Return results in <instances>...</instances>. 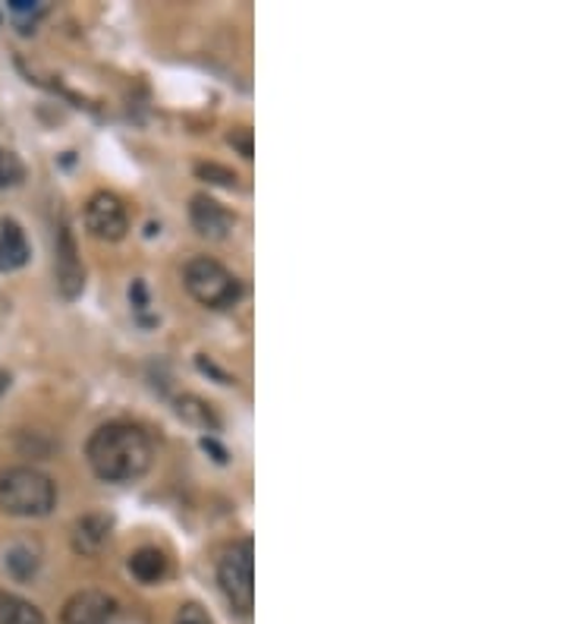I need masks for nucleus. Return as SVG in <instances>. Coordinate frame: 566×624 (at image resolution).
<instances>
[{
	"mask_svg": "<svg viewBox=\"0 0 566 624\" xmlns=\"http://www.w3.org/2000/svg\"><path fill=\"white\" fill-rule=\"evenodd\" d=\"M39 552L35 549H29V546H13L10 552H7V568H10V574L17 578V581H29V578H35V571H39Z\"/></svg>",
	"mask_w": 566,
	"mask_h": 624,
	"instance_id": "ddd939ff",
	"label": "nucleus"
},
{
	"mask_svg": "<svg viewBox=\"0 0 566 624\" xmlns=\"http://www.w3.org/2000/svg\"><path fill=\"white\" fill-rule=\"evenodd\" d=\"M195 173H199V177H205L209 183L227 187V190L236 187V173L227 171V168H221V165H195Z\"/></svg>",
	"mask_w": 566,
	"mask_h": 624,
	"instance_id": "dca6fc26",
	"label": "nucleus"
},
{
	"mask_svg": "<svg viewBox=\"0 0 566 624\" xmlns=\"http://www.w3.org/2000/svg\"><path fill=\"white\" fill-rule=\"evenodd\" d=\"M22 180H25V165H22V158L0 146V190L20 187Z\"/></svg>",
	"mask_w": 566,
	"mask_h": 624,
	"instance_id": "2eb2a0df",
	"label": "nucleus"
},
{
	"mask_svg": "<svg viewBox=\"0 0 566 624\" xmlns=\"http://www.w3.org/2000/svg\"><path fill=\"white\" fill-rule=\"evenodd\" d=\"M183 284L192 294V300H199L209 309H231L243 297V284L233 275L231 268H224L221 262L209 256H195L183 268Z\"/></svg>",
	"mask_w": 566,
	"mask_h": 624,
	"instance_id": "7ed1b4c3",
	"label": "nucleus"
},
{
	"mask_svg": "<svg viewBox=\"0 0 566 624\" xmlns=\"http://www.w3.org/2000/svg\"><path fill=\"white\" fill-rule=\"evenodd\" d=\"M7 388H10V372H3V369H0V398H3V391H7Z\"/></svg>",
	"mask_w": 566,
	"mask_h": 624,
	"instance_id": "6ab92c4d",
	"label": "nucleus"
},
{
	"mask_svg": "<svg viewBox=\"0 0 566 624\" xmlns=\"http://www.w3.org/2000/svg\"><path fill=\"white\" fill-rule=\"evenodd\" d=\"M85 228L92 231V237L117 243L129 231V215L126 205L114 193H95L85 205Z\"/></svg>",
	"mask_w": 566,
	"mask_h": 624,
	"instance_id": "39448f33",
	"label": "nucleus"
},
{
	"mask_svg": "<svg viewBox=\"0 0 566 624\" xmlns=\"http://www.w3.org/2000/svg\"><path fill=\"white\" fill-rule=\"evenodd\" d=\"M180 416H186L189 423H195V426H205V430H217V416H214V410L211 404L205 401H199V398H180Z\"/></svg>",
	"mask_w": 566,
	"mask_h": 624,
	"instance_id": "4468645a",
	"label": "nucleus"
},
{
	"mask_svg": "<svg viewBox=\"0 0 566 624\" xmlns=\"http://www.w3.org/2000/svg\"><path fill=\"white\" fill-rule=\"evenodd\" d=\"M29 256H32V250H29V240H25L20 221L3 218L0 221V272H20Z\"/></svg>",
	"mask_w": 566,
	"mask_h": 624,
	"instance_id": "1a4fd4ad",
	"label": "nucleus"
},
{
	"mask_svg": "<svg viewBox=\"0 0 566 624\" xmlns=\"http://www.w3.org/2000/svg\"><path fill=\"white\" fill-rule=\"evenodd\" d=\"M231 142H233V146H239L243 158H252V133H249V129H243V136H236V133H233Z\"/></svg>",
	"mask_w": 566,
	"mask_h": 624,
	"instance_id": "a211bd4d",
	"label": "nucleus"
},
{
	"mask_svg": "<svg viewBox=\"0 0 566 624\" xmlns=\"http://www.w3.org/2000/svg\"><path fill=\"white\" fill-rule=\"evenodd\" d=\"M189 218H192L195 231H199L202 237L211 240H224L233 228L231 212H227L221 202H214L211 195H195L192 205H189Z\"/></svg>",
	"mask_w": 566,
	"mask_h": 624,
	"instance_id": "6e6552de",
	"label": "nucleus"
},
{
	"mask_svg": "<svg viewBox=\"0 0 566 624\" xmlns=\"http://www.w3.org/2000/svg\"><path fill=\"white\" fill-rule=\"evenodd\" d=\"M85 457L92 474L105 483H132L148 474L151 467V442L139 426L132 423H107L102 430L92 432Z\"/></svg>",
	"mask_w": 566,
	"mask_h": 624,
	"instance_id": "f257e3e1",
	"label": "nucleus"
},
{
	"mask_svg": "<svg viewBox=\"0 0 566 624\" xmlns=\"http://www.w3.org/2000/svg\"><path fill=\"white\" fill-rule=\"evenodd\" d=\"M170 564H168V556L161 552V549H139L132 559H129V574L136 578L139 583H161L168 578Z\"/></svg>",
	"mask_w": 566,
	"mask_h": 624,
	"instance_id": "9b49d317",
	"label": "nucleus"
},
{
	"mask_svg": "<svg viewBox=\"0 0 566 624\" xmlns=\"http://www.w3.org/2000/svg\"><path fill=\"white\" fill-rule=\"evenodd\" d=\"M173 624H214V618L209 615V609H202L199 603H186L177 609Z\"/></svg>",
	"mask_w": 566,
	"mask_h": 624,
	"instance_id": "f3484780",
	"label": "nucleus"
},
{
	"mask_svg": "<svg viewBox=\"0 0 566 624\" xmlns=\"http://www.w3.org/2000/svg\"><path fill=\"white\" fill-rule=\"evenodd\" d=\"M57 505L54 479L35 467L0 470V511L10 517H44Z\"/></svg>",
	"mask_w": 566,
	"mask_h": 624,
	"instance_id": "f03ea898",
	"label": "nucleus"
},
{
	"mask_svg": "<svg viewBox=\"0 0 566 624\" xmlns=\"http://www.w3.org/2000/svg\"><path fill=\"white\" fill-rule=\"evenodd\" d=\"M54 272H57V287L66 300L79 297L85 287V268L76 253V240L73 234L61 228V237H57V262H54Z\"/></svg>",
	"mask_w": 566,
	"mask_h": 624,
	"instance_id": "0eeeda50",
	"label": "nucleus"
},
{
	"mask_svg": "<svg viewBox=\"0 0 566 624\" xmlns=\"http://www.w3.org/2000/svg\"><path fill=\"white\" fill-rule=\"evenodd\" d=\"M110 539V520L105 515H85L73 527V549L79 556H98Z\"/></svg>",
	"mask_w": 566,
	"mask_h": 624,
	"instance_id": "9d476101",
	"label": "nucleus"
},
{
	"mask_svg": "<svg viewBox=\"0 0 566 624\" xmlns=\"http://www.w3.org/2000/svg\"><path fill=\"white\" fill-rule=\"evenodd\" d=\"M0 624H47V618L39 605H32L17 593L0 590Z\"/></svg>",
	"mask_w": 566,
	"mask_h": 624,
	"instance_id": "f8f14e48",
	"label": "nucleus"
},
{
	"mask_svg": "<svg viewBox=\"0 0 566 624\" xmlns=\"http://www.w3.org/2000/svg\"><path fill=\"white\" fill-rule=\"evenodd\" d=\"M217 583L236 615L249 618L255 609V546L252 539H239L224 552L217 564Z\"/></svg>",
	"mask_w": 566,
	"mask_h": 624,
	"instance_id": "20e7f679",
	"label": "nucleus"
},
{
	"mask_svg": "<svg viewBox=\"0 0 566 624\" xmlns=\"http://www.w3.org/2000/svg\"><path fill=\"white\" fill-rule=\"evenodd\" d=\"M117 615V600L102 590H83L63 605V624H107Z\"/></svg>",
	"mask_w": 566,
	"mask_h": 624,
	"instance_id": "423d86ee",
	"label": "nucleus"
}]
</instances>
